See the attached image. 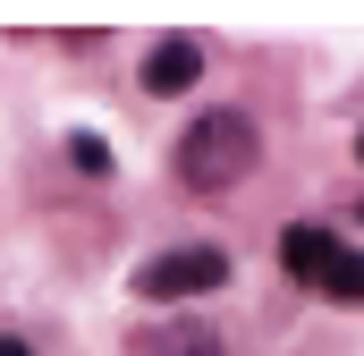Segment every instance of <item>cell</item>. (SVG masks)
Wrapping results in <instances>:
<instances>
[{"label":"cell","mask_w":364,"mask_h":356,"mask_svg":"<svg viewBox=\"0 0 364 356\" xmlns=\"http://www.w3.org/2000/svg\"><path fill=\"white\" fill-rule=\"evenodd\" d=\"M246 170H255V119L203 110V119L178 136V178L195 187V195H220V187H237Z\"/></svg>","instance_id":"6da1fadb"},{"label":"cell","mask_w":364,"mask_h":356,"mask_svg":"<svg viewBox=\"0 0 364 356\" xmlns=\"http://www.w3.org/2000/svg\"><path fill=\"white\" fill-rule=\"evenodd\" d=\"M203 288H229V255L220 246H178V255H153L136 271V297L170 305V297H203Z\"/></svg>","instance_id":"7a4b0ae2"},{"label":"cell","mask_w":364,"mask_h":356,"mask_svg":"<svg viewBox=\"0 0 364 356\" xmlns=\"http://www.w3.org/2000/svg\"><path fill=\"white\" fill-rule=\"evenodd\" d=\"M195 77H203V43L195 34H161L144 51V93H186Z\"/></svg>","instance_id":"3957f363"},{"label":"cell","mask_w":364,"mask_h":356,"mask_svg":"<svg viewBox=\"0 0 364 356\" xmlns=\"http://www.w3.org/2000/svg\"><path fill=\"white\" fill-rule=\"evenodd\" d=\"M331 255H339V246H331V229H314V221H296V229L279 238V271H288V280H314V288H322Z\"/></svg>","instance_id":"277c9868"},{"label":"cell","mask_w":364,"mask_h":356,"mask_svg":"<svg viewBox=\"0 0 364 356\" xmlns=\"http://www.w3.org/2000/svg\"><path fill=\"white\" fill-rule=\"evenodd\" d=\"M136 356H229L212 323H161L153 340H136Z\"/></svg>","instance_id":"5b68a950"},{"label":"cell","mask_w":364,"mask_h":356,"mask_svg":"<svg viewBox=\"0 0 364 356\" xmlns=\"http://www.w3.org/2000/svg\"><path fill=\"white\" fill-rule=\"evenodd\" d=\"M322 297H331V305H364V255H348V246H339V255H331V271H322Z\"/></svg>","instance_id":"8992f818"},{"label":"cell","mask_w":364,"mask_h":356,"mask_svg":"<svg viewBox=\"0 0 364 356\" xmlns=\"http://www.w3.org/2000/svg\"><path fill=\"white\" fill-rule=\"evenodd\" d=\"M68 162H77V170H110V145H102V136H93V127H77V136H68Z\"/></svg>","instance_id":"52a82bcc"},{"label":"cell","mask_w":364,"mask_h":356,"mask_svg":"<svg viewBox=\"0 0 364 356\" xmlns=\"http://www.w3.org/2000/svg\"><path fill=\"white\" fill-rule=\"evenodd\" d=\"M0 356H34V348H26V340H0Z\"/></svg>","instance_id":"ba28073f"},{"label":"cell","mask_w":364,"mask_h":356,"mask_svg":"<svg viewBox=\"0 0 364 356\" xmlns=\"http://www.w3.org/2000/svg\"><path fill=\"white\" fill-rule=\"evenodd\" d=\"M356 153H364V136H356Z\"/></svg>","instance_id":"9c48e42d"}]
</instances>
